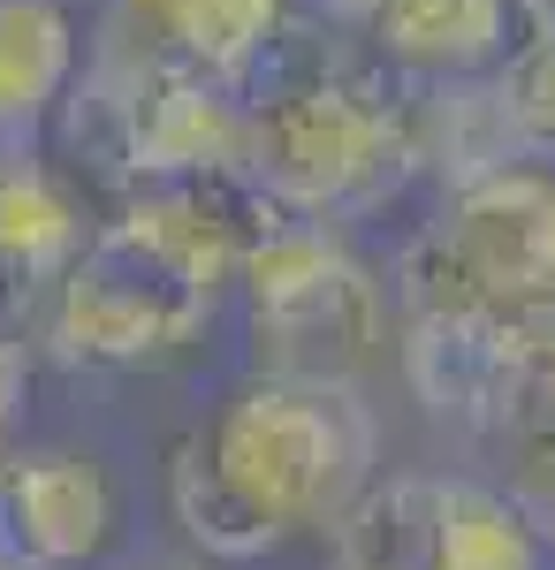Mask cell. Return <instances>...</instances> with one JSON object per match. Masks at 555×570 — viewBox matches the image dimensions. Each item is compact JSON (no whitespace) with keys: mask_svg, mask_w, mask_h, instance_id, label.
I'll return each mask as SVG.
<instances>
[{"mask_svg":"<svg viewBox=\"0 0 555 570\" xmlns=\"http://www.w3.org/2000/svg\"><path fill=\"white\" fill-rule=\"evenodd\" d=\"M381 480V419L350 381L252 373L168 449V510L206 563L328 532Z\"/></svg>","mask_w":555,"mask_h":570,"instance_id":"cell-1","label":"cell"},{"mask_svg":"<svg viewBox=\"0 0 555 570\" xmlns=\"http://www.w3.org/2000/svg\"><path fill=\"white\" fill-rule=\"evenodd\" d=\"M244 168H252L298 220H350L388 214L427 176L419 145V85L388 61H312L266 91L244 115Z\"/></svg>","mask_w":555,"mask_h":570,"instance_id":"cell-2","label":"cell"},{"mask_svg":"<svg viewBox=\"0 0 555 570\" xmlns=\"http://www.w3.org/2000/svg\"><path fill=\"white\" fill-rule=\"evenodd\" d=\"M396 312H555V168L503 160L441 190V214L403 236L388 274Z\"/></svg>","mask_w":555,"mask_h":570,"instance_id":"cell-3","label":"cell"},{"mask_svg":"<svg viewBox=\"0 0 555 570\" xmlns=\"http://www.w3.org/2000/svg\"><path fill=\"white\" fill-rule=\"evenodd\" d=\"M236 305H244V343L252 373L274 381H366L396 351L381 274L342 244L328 220H282L259 236L252 259L236 266Z\"/></svg>","mask_w":555,"mask_h":570,"instance_id":"cell-4","label":"cell"},{"mask_svg":"<svg viewBox=\"0 0 555 570\" xmlns=\"http://www.w3.org/2000/svg\"><path fill=\"white\" fill-rule=\"evenodd\" d=\"M252 85H221L198 69H115L85 61V77L53 107L46 130L69 145V176L99 190H145L175 176L244 168Z\"/></svg>","mask_w":555,"mask_h":570,"instance_id":"cell-5","label":"cell"},{"mask_svg":"<svg viewBox=\"0 0 555 570\" xmlns=\"http://www.w3.org/2000/svg\"><path fill=\"white\" fill-rule=\"evenodd\" d=\"M298 0H107L85 61L115 69H198L252 85L259 61L282 53Z\"/></svg>","mask_w":555,"mask_h":570,"instance_id":"cell-6","label":"cell"},{"mask_svg":"<svg viewBox=\"0 0 555 570\" xmlns=\"http://www.w3.org/2000/svg\"><path fill=\"white\" fill-rule=\"evenodd\" d=\"M123 525V494L91 449L0 456V570H85Z\"/></svg>","mask_w":555,"mask_h":570,"instance_id":"cell-7","label":"cell"},{"mask_svg":"<svg viewBox=\"0 0 555 570\" xmlns=\"http://www.w3.org/2000/svg\"><path fill=\"white\" fill-rule=\"evenodd\" d=\"M85 236V183L39 145H0V327L39 320Z\"/></svg>","mask_w":555,"mask_h":570,"instance_id":"cell-8","label":"cell"},{"mask_svg":"<svg viewBox=\"0 0 555 570\" xmlns=\"http://www.w3.org/2000/svg\"><path fill=\"white\" fill-rule=\"evenodd\" d=\"M396 365L434 426L457 434H503L510 403V320L495 312H403L396 320Z\"/></svg>","mask_w":555,"mask_h":570,"instance_id":"cell-9","label":"cell"},{"mask_svg":"<svg viewBox=\"0 0 555 570\" xmlns=\"http://www.w3.org/2000/svg\"><path fill=\"white\" fill-rule=\"evenodd\" d=\"M510 31H525L517 0H373V16H366L373 61H388L411 85L495 69L510 46H525Z\"/></svg>","mask_w":555,"mask_h":570,"instance_id":"cell-10","label":"cell"},{"mask_svg":"<svg viewBox=\"0 0 555 570\" xmlns=\"http://www.w3.org/2000/svg\"><path fill=\"white\" fill-rule=\"evenodd\" d=\"M77 16L61 0H0V145H39L77 85Z\"/></svg>","mask_w":555,"mask_h":570,"instance_id":"cell-11","label":"cell"},{"mask_svg":"<svg viewBox=\"0 0 555 570\" xmlns=\"http://www.w3.org/2000/svg\"><path fill=\"white\" fill-rule=\"evenodd\" d=\"M434 518H441L434 472L373 480L328 525V570H434Z\"/></svg>","mask_w":555,"mask_h":570,"instance_id":"cell-12","label":"cell"},{"mask_svg":"<svg viewBox=\"0 0 555 570\" xmlns=\"http://www.w3.org/2000/svg\"><path fill=\"white\" fill-rule=\"evenodd\" d=\"M434 570H548V548L510 510L503 487L441 480V518H434Z\"/></svg>","mask_w":555,"mask_h":570,"instance_id":"cell-13","label":"cell"},{"mask_svg":"<svg viewBox=\"0 0 555 570\" xmlns=\"http://www.w3.org/2000/svg\"><path fill=\"white\" fill-rule=\"evenodd\" d=\"M495 99L510 115L517 160H555V39H525L495 61Z\"/></svg>","mask_w":555,"mask_h":570,"instance_id":"cell-14","label":"cell"},{"mask_svg":"<svg viewBox=\"0 0 555 570\" xmlns=\"http://www.w3.org/2000/svg\"><path fill=\"white\" fill-rule=\"evenodd\" d=\"M555 426V312L510 320V403H503V434Z\"/></svg>","mask_w":555,"mask_h":570,"instance_id":"cell-15","label":"cell"},{"mask_svg":"<svg viewBox=\"0 0 555 570\" xmlns=\"http://www.w3.org/2000/svg\"><path fill=\"white\" fill-rule=\"evenodd\" d=\"M510 510L533 525V540L548 548L555 563V426H525V434H510Z\"/></svg>","mask_w":555,"mask_h":570,"instance_id":"cell-16","label":"cell"},{"mask_svg":"<svg viewBox=\"0 0 555 570\" xmlns=\"http://www.w3.org/2000/svg\"><path fill=\"white\" fill-rule=\"evenodd\" d=\"M23 389H31V357H23V343L0 327V419L23 411Z\"/></svg>","mask_w":555,"mask_h":570,"instance_id":"cell-17","label":"cell"},{"mask_svg":"<svg viewBox=\"0 0 555 570\" xmlns=\"http://www.w3.org/2000/svg\"><path fill=\"white\" fill-rule=\"evenodd\" d=\"M517 23L525 39H555V0H517Z\"/></svg>","mask_w":555,"mask_h":570,"instance_id":"cell-18","label":"cell"},{"mask_svg":"<svg viewBox=\"0 0 555 570\" xmlns=\"http://www.w3.org/2000/svg\"><path fill=\"white\" fill-rule=\"evenodd\" d=\"M328 16H335V23H358V31H366V16H373V0H328Z\"/></svg>","mask_w":555,"mask_h":570,"instance_id":"cell-19","label":"cell"},{"mask_svg":"<svg viewBox=\"0 0 555 570\" xmlns=\"http://www.w3.org/2000/svg\"><path fill=\"white\" fill-rule=\"evenodd\" d=\"M115 570H206V563H115Z\"/></svg>","mask_w":555,"mask_h":570,"instance_id":"cell-20","label":"cell"}]
</instances>
